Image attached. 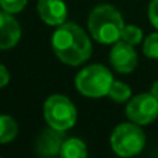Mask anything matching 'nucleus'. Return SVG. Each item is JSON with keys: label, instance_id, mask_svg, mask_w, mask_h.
I'll list each match as a JSON object with an SVG mask.
<instances>
[{"label": "nucleus", "instance_id": "f257e3e1", "mask_svg": "<svg viewBox=\"0 0 158 158\" xmlns=\"http://www.w3.org/2000/svg\"><path fill=\"white\" fill-rule=\"evenodd\" d=\"M52 47L60 61L68 65H81L92 56V43L79 25L61 24L53 33Z\"/></svg>", "mask_w": 158, "mask_h": 158}, {"label": "nucleus", "instance_id": "f03ea898", "mask_svg": "<svg viewBox=\"0 0 158 158\" xmlns=\"http://www.w3.org/2000/svg\"><path fill=\"white\" fill-rule=\"evenodd\" d=\"M90 35L93 39L103 44L117 43L122 36L123 18L115 7L110 4H101L93 8L87 19Z\"/></svg>", "mask_w": 158, "mask_h": 158}, {"label": "nucleus", "instance_id": "7ed1b4c3", "mask_svg": "<svg viewBox=\"0 0 158 158\" xmlns=\"http://www.w3.org/2000/svg\"><path fill=\"white\" fill-rule=\"evenodd\" d=\"M112 82L114 78L110 69L100 64H93L79 71L75 78V86L81 94L96 98L108 94Z\"/></svg>", "mask_w": 158, "mask_h": 158}, {"label": "nucleus", "instance_id": "20e7f679", "mask_svg": "<svg viewBox=\"0 0 158 158\" xmlns=\"http://www.w3.org/2000/svg\"><path fill=\"white\" fill-rule=\"evenodd\" d=\"M43 115L50 128L67 131L77 122V108L68 97L63 94H53L46 100Z\"/></svg>", "mask_w": 158, "mask_h": 158}, {"label": "nucleus", "instance_id": "39448f33", "mask_svg": "<svg viewBox=\"0 0 158 158\" xmlns=\"http://www.w3.org/2000/svg\"><path fill=\"white\" fill-rule=\"evenodd\" d=\"M146 137L137 123H121L111 135V147L118 156L132 157L143 150Z\"/></svg>", "mask_w": 158, "mask_h": 158}, {"label": "nucleus", "instance_id": "423d86ee", "mask_svg": "<svg viewBox=\"0 0 158 158\" xmlns=\"http://www.w3.org/2000/svg\"><path fill=\"white\" fill-rule=\"evenodd\" d=\"M126 117L137 125H148L158 117V98L151 93H142L126 106Z\"/></svg>", "mask_w": 158, "mask_h": 158}, {"label": "nucleus", "instance_id": "0eeeda50", "mask_svg": "<svg viewBox=\"0 0 158 158\" xmlns=\"http://www.w3.org/2000/svg\"><path fill=\"white\" fill-rule=\"evenodd\" d=\"M110 61L119 74H129L137 65V53L132 44L123 40H118L111 49Z\"/></svg>", "mask_w": 158, "mask_h": 158}, {"label": "nucleus", "instance_id": "6e6552de", "mask_svg": "<svg viewBox=\"0 0 158 158\" xmlns=\"http://www.w3.org/2000/svg\"><path fill=\"white\" fill-rule=\"evenodd\" d=\"M65 131L50 128L43 131L38 136L35 143V151L40 157H56L60 156L61 147L65 142Z\"/></svg>", "mask_w": 158, "mask_h": 158}, {"label": "nucleus", "instance_id": "1a4fd4ad", "mask_svg": "<svg viewBox=\"0 0 158 158\" xmlns=\"http://www.w3.org/2000/svg\"><path fill=\"white\" fill-rule=\"evenodd\" d=\"M21 39V27L11 13L0 11V50L14 47Z\"/></svg>", "mask_w": 158, "mask_h": 158}, {"label": "nucleus", "instance_id": "9d476101", "mask_svg": "<svg viewBox=\"0 0 158 158\" xmlns=\"http://www.w3.org/2000/svg\"><path fill=\"white\" fill-rule=\"evenodd\" d=\"M38 13L47 25L58 27L67 18V6L64 0H39Z\"/></svg>", "mask_w": 158, "mask_h": 158}, {"label": "nucleus", "instance_id": "9b49d317", "mask_svg": "<svg viewBox=\"0 0 158 158\" xmlns=\"http://www.w3.org/2000/svg\"><path fill=\"white\" fill-rule=\"evenodd\" d=\"M87 156L86 144L81 139H65L60 151V157L63 158H85Z\"/></svg>", "mask_w": 158, "mask_h": 158}, {"label": "nucleus", "instance_id": "f8f14e48", "mask_svg": "<svg viewBox=\"0 0 158 158\" xmlns=\"http://www.w3.org/2000/svg\"><path fill=\"white\" fill-rule=\"evenodd\" d=\"M18 125L15 119L8 115H0V143H8L15 139Z\"/></svg>", "mask_w": 158, "mask_h": 158}, {"label": "nucleus", "instance_id": "ddd939ff", "mask_svg": "<svg viewBox=\"0 0 158 158\" xmlns=\"http://www.w3.org/2000/svg\"><path fill=\"white\" fill-rule=\"evenodd\" d=\"M132 94L131 87L128 86L123 82H117L114 81L108 90V96L115 101V103H125V101L129 100Z\"/></svg>", "mask_w": 158, "mask_h": 158}, {"label": "nucleus", "instance_id": "4468645a", "mask_svg": "<svg viewBox=\"0 0 158 158\" xmlns=\"http://www.w3.org/2000/svg\"><path fill=\"white\" fill-rule=\"evenodd\" d=\"M121 39H122L123 42H126V43L135 46V44H139L140 42H142L143 32H142L140 28L135 27V25H125V27H123Z\"/></svg>", "mask_w": 158, "mask_h": 158}, {"label": "nucleus", "instance_id": "2eb2a0df", "mask_svg": "<svg viewBox=\"0 0 158 158\" xmlns=\"http://www.w3.org/2000/svg\"><path fill=\"white\" fill-rule=\"evenodd\" d=\"M143 53L148 58L157 60L158 58V33H151L147 36L143 43Z\"/></svg>", "mask_w": 158, "mask_h": 158}, {"label": "nucleus", "instance_id": "dca6fc26", "mask_svg": "<svg viewBox=\"0 0 158 158\" xmlns=\"http://www.w3.org/2000/svg\"><path fill=\"white\" fill-rule=\"evenodd\" d=\"M27 2L28 0H0V6L7 13L15 14L24 10L25 6H27Z\"/></svg>", "mask_w": 158, "mask_h": 158}, {"label": "nucleus", "instance_id": "f3484780", "mask_svg": "<svg viewBox=\"0 0 158 158\" xmlns=\"http://www.w3.org/2000/svg\"><path fill=\"white\" fill-rule=\"evenodd\" d=\"M148 18L151 24L158 29V0H153L148 6Z\"/></svg>", "mask_w": 158, "mask_h": 158}, {"label": "nucleus", "instance_id": "a211bd4d", "mask_svg": "<svg viewBox=\"0 0 158 158\" xmlns=\"http://www.w3.org/2000/svg\"><path fill=\"white\" fill-rule=\"evenodd\" d=\"M10 81V74H8L7 68L3 64H0V89L4 87Z\"/></svg>", "mask_w": 158, "mask_h": 158}, {"label": "nucleus", "instance_id": "6ab92c4d", "mask_svg": "<svg viewBox=\"0 0 158 158\" xmlns=\"http://www.w3.org/2000/svg\"><path fill=\"white\" fill-rule=\"evenodd\" d=\"M151 94H153L154 97H157V98H158V81H157V82H154L153 86H151Z\"/></svg>", "mask_w": 158, "mask_h": 158}]
</instances>
